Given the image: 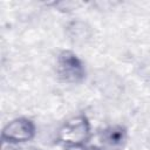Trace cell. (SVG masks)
I'll use <instances>...</instances> for the list:
<instances>
[{
    "label": "cell",
    "instance_id": "4",
    "mask_svg": "<svg viewBox=\"0 0 150 150\" xmlns=\"http://www.w3.org/2000/svg\"><path fill=\"white\" fill-rule=\"evenodd\" d=\"M127 129L120 124L108 125L98 134L100 148L102 150H122L127 143Z\"/></svg>",
    "mask_w": 150,
    "mask_h": 150
},
{
    "label": "cell",
    "instance_id": "3",
    "mask_svg": "<svg viewBox=\"0 0 150 150\" xmlns=\"http://www.w3.org/2000/svg\"><path fill=\"white\" fill-rule=\"evenodd\" d=\"M36 132L35 124L27 117H18L8 122L1 132V139L4 143L14 145L30 141Z\"/></svg>",
    "mask_w": 150,
    "mask_h": 150
},
{
    "label": "cell",
    "instance_id": "7",
    "mask_svg": "<svg viewBox=\"0 0 150 150\" xmlns=\"http://www.w3.org/2000/svg\"><path fill=\"white\" fill-rule=\"evenodd\" d=\"M16 150H42V149L35 148V146H27V148H20V149H16Z\"/></svg>",
    "mask_w": 150,
    "mask_h": 150
},
{
    "label": "cell",
    "instance_id": "8",
    "mask_svg": "<svg viewBox=\"0 0 150 150\" xmlns=\"http://www.w3.org/2000/svg\"><path fill=\"white\" fill-rule=\"evenodd\" d=\"M84 150H102V149H101L100 146H94V145H93V146H86Z\"/></svg>",
    "mask_w": 150,
    "mask_h": 150
},
{
    "label": "cell",
    "instance_id": "2",
    "mask_svg": "<svg viewBox=\"0 0 150 150\" xmlns=\"http://www.w3.org/2000/svg\"><path fill=\"white\" fill-rule=\"evenodd\" d=\"M56 74L62 82L77 84L84 80L86 68L74 52L62 50L56 60Z\"/></svg>",
    "mask_w": 150,
    "mask_h": 150
},
{
    "label": "cell",
    "instance_id": "6",
    "mask_svg": "<svg viewBox=\"0 0 150 150\" xmlns=\"http://www.w3.org/2000/svg\"><path fill=\"white\" fill-rule=\"evenodd\" d=\"M86 149V145L84 146H66L64 150H84Z\"/></svg>",
    "mask_w": 150,
    "mask_h": 150
},
{
    "label": "cell",
    "instance_id": "5",
    "mask_svg": "<svg viewBox=\"0 0 150 150\" xmlns=\"http://www.w3.org/2000/svg\"><path fill=\"white\" fill-rule=\"evenodd\" d=\"M66 34L73 43L83 45V43H87L91 39L93 29L87 22L82 20H74L67 25Z\"/></svg>",
    "mask_w": 150,
    "mask_h": 150
},
{
    "label": "cell",
    "instance_id": "1",
    "mask_svg": "<svg viewBox=\"0 0 150 150\" xmlns=\"http://www.w3.org/2000/svg\"><path fill=\"white\" fill-rule=\"evenodd\" d=\"M91 136L90 122L84 115L66 120L56 132V139L66 146H84Z\"/></svg>",
    "mask_w": 150,
    "mask_h": 150
}]
</instances>
